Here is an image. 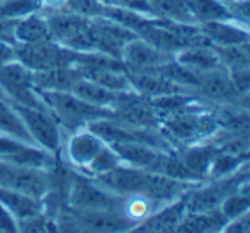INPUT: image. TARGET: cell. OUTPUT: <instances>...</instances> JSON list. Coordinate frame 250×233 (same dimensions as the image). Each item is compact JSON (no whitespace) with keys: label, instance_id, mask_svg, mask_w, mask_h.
Segmentation results:
<instances>
[{"label":"cell","instance_id":"obj_1","mask_svg":"<svg viewBox=\"0 0 250 233\" xmlns=\"http://www.w3.org/2000/svg\"><path fill=\"white\" fill-rule=\"evenodd\" d=\"M158 129L168 141L189 147L214 136L220 129V125L214 112H208L199 104L191 109L162 116Z\"/></svg>","mask_w":250,"mask_h":233},{"label":"cell","instance_id":"obj_2","mask_svg":"<svg viewBox=\"0 0 250 233\" xmlns=\"http://www.w3.org/2000/svg\"><path fill=\"white\" fill-rule=\"evenodd\" d=\"M38 94L60 126L70 128V131L83 128L94 119L112 118V109L85 102L70 90H38Z\"/></svg>","mask_w":250,"mask_h":233},{"label":"cell","instance_id":"obj_3","mask_svg":"<svg viewBox=\"0 0 250 233\" xmlns=\"http://www.w3.org/2000/svg\"><path fill=\"white\" fill-rule=\"evenodd\" d=\"M80 58H82L80 51H73L53 40L33 44H16V60H19L33 72L79 65Z\"/></svg>","mask_w":250,"mask_h":233},{"label":"cell","instance_id":"obj_4","mask_svg":"<svg viewBox=\"0 0 250 233\" xmlns=\"http://www.w3.org/2000/svg\"><path fill=\"white\" fill-rule=\"evenodd\" d=\"M70 210H123L125 197L109 192L89 175L73 174L66 184Z\"/></svg>","mask_w":250,"mask_h":233},{"label":"cell","instance_id":"obj_5","mask_svg":"<svg viewBox=\"0 0 250 233\" xmlns=\"http://www.w3.org/2000/svg\"><path fill=\"white\" fill-rule=\"evenodd\" d=\"M14 107L19 112L24 126H26L31 138L38 147L44 148V150L51 151V153L60 151V148L63 145L62 126L56 121L55 116L48 111L46 106L34 107V106L14 104Z\"/></svg>","mask_w":250,"mask_h":233},{"label":"cell","instance_id":"obj_6","mask_svg":"<svg viewBox=\"0 0 250 233\" xmlns=\"http://www.w3.org/2000/svg\"><path fill=\"white\" fill-rule=\"evenodd\" d=\"M0 90L14 104L34 106V107L44 106L38 90L34 89L33 70L22 65L19 60L0 66Z\"/></svg>","mask_w":250,"mask_h":233},{"label":"cell","instance_id":"obj_7","mask_svg":"<svg viewBox=\"0 0 250 233\" xmlns=\"http://www.w3.org/2000/svg\"><path fill=\"white\" fill-rule=\"evenodd\" d=\"M51 170L17 167V165L0 162V186L2 187L19 191L44 201L46 194L51 191Z\"/></svg>","mask_w":250,"mask_h":233},{"label":"cell","instance_id":"obj_8","mask_svg":"<svg viewBox=\"0 0 250 233\" xmlns=\"http://www.w3.org/2000/svg\"><path fill=\"white\" fill-rule=\"evenodd\" d=\"M56 153L44 150L34 143H26L10 136H0V162L17 167L51 170L56 167Z\"/></svg>","mask_w":250,"mask_h":233},{"label":"cell","instance_id":"obj_9","mask_svg":"<svg viewBox=\"0 0 250 233\" xmlns=\"http://www.w3.org/2000/svg\"><path fill=\"white\" fill-rule=\"evenodd\" d=\"M240 184L235 175H228V177L213 179V182L206 186H192L191 189L186 192V206L188 211H211L218 210L223 204V201L233 192Z\"/></svg>","mask_w":250,"mask_h":233},{"label":"cell","instance_id":"obj_10","mask_svg":"<svg viewBox=\"0 0 250 233\" xmlns=\"http://www.w3.org/2000/svg\"><path fill=\"white\" fill-rule=\"evenodd\" d=\"M70 225L77 230L89 232H123L135 228L123 210H70Z\"/></svg>","mask_w":250,"mask_h":233},{"label":"cell","instance_id":"obj_11","mask_svg":"<svg viewBox=\"0 0 250 233\" xmlns=\"http://www.w3.org/2000/svg\"><path fill=\"white\" fill-rule=\"evenodd\" d=\"M104 145L105 143L96 133H92L87 126H83V128H79L70 133L68 140L62 147L66 162L72 165L73 170L82 172Z\"/></svg>","mask_w":250,"mask_h":233},{"label":"cell","instance_id":"obj_12","mask_svg":"<svg viewBox=\"0 0 250 233\" xmlns=\"http://www.w3.org/2000/svg\"><path fill=\"white\" fill-rule=\"evenodd\" d=\"M172 58H174V55L160 51L142 38H135V40L128 41L121 51V62L125 63L126 72L155 70Z\"/></svg>","mask_w":250,"mask_h":233},{"label":"cell","instance_id":"obj_13","mask_svg":"<svg viewBox=\"0 0 250 233\" xmlns=\"http://www.w3.org/2000/svg\"><path fill=\"white\" fill-rule=\"evenodd\" d=\"M111 147L118 153L121 164L143 169L148 172H157V174L160 172L165 153L170 151L160 150V148H155L151 145L142 143V141H125V143H114Z\"/></svg>","mask_w":250,"mask_h":233},{"label":"cell","instance_id":"obj_14","mask_svg":"<svg viewBox=\"0 0 250 233\" xmlns=\"http://www.w3.org/2000/svg\"><path fill=\"white\" fill-rule=\"evenodd\" d=\"M196 94H199L204 101L220 102V104H235L240 99L231 82L230 72L225 66L201 73Z\"/></svg>","mask_w":250,"mask_h":233},{"label":"cell","instance_id":"obj_15","mask_svg":"<svg viewBox=\"0 0 250 233\" xmlns=\"http://www.w3.org/2000/svg\"><path fill=\"white\" fill-rule=\"evenodd\" d=\"M188 213L186 206V192L175 201L158 206L148 218L135 227L136 232H177L182 218Z\"/></svg>","mask_w":250,"mask_h":233},{"label":"cell","instance_id":"obj_16","mask_svg":"<svg viewBox=\"0 0 250 233\" xmlns=\"http://www.w3.org/2000/svg\"><path fill=\"white\" fill-rule=\"evenodd\" d=\"M129 82L136 94L143 95L146 99H155L160 95H168L175 92H189L182 89L181 85L168 80L162 75L158 70H145V72H128ZM192 94V92H191Z\"/></svg>","mask_w":250,"mask_h":233},{"label":"cell","instance_id":"obj_17","mask_svg":"<svg viewBox=\"0 0 250 233\" xmlns=\"http://www.w3.org/2000/svg\"><path fill=\"white\" fill-rule=\"evenodd\" d=\"M199 29L208 43L214 46H233V44H244L250 41V31L235 22L233 19L203 22L199 24Z\"/></svg>","mask_w":250,"mask_h":233},{"label":"cell","instance_id":"obj_18","mask_svg":"<svg viewBox=\"0 0 250 233\" xmlns=\"http://www.w3.org/2000/svg\"><path fill=\"white\" fill-rule=\"evenodd\" d=\"M82 77L77 65L56 66L43 72H33V84L38 90H70Z\"/></svg>","mask_w":250,"mask_h":233},{"label":"cell","instance_id":"obj_19","mask_svg":"<svg viewBox=\"0 0 250 233\" xmlns=\"http://www.w3.org/2000/svg\"><path fill=\"white\" fill-rule=\"evenodd\" d=\"M181 65L188 66V68L194 70V72H209L218 66H223L218 58L216 51H214L213 44L203 43V44H191V46L181 48L174 55Z\"/></svg>","mask_w":250,"mask_h":233},{"label":"cell","instance_id":"obj_20","mask_svg":"<svg viewBox=\"0 0 250 233\" xmlns=\"http://www.w3.org/2000/svg\"><path fill=\"white\" fill-rule=\"evenodd\" d=\"M51 40V31L46 16L34 12L14 22V41L16 44H33Z\"/></svg>","mask_w":250,"mask_h":233},{"label":"cell","instance_id":"obj_21","mask_svg":"<svg viewBox=\"0 0 250 233\" xmlns=\"http://www.w3.org/2000/svg\"><path fill=\"white\" fill-rule=\"evenodd\" d=\"M0 203L5 208L12 211V214L19 221L27 220L31 216L43 213L44 211V201L33 197L29 194L19 192V191L7 189V187L0 186Z\"/></svg>","mask_w":250,"mask_h":233},{"label":"cell","instance_id":"obj_22","mask_svg":"<svg viewBox=\"0 0 250 233\" xmlns=\"http://www.w3.org/2000/svg\"><path fill=\"white\" fill-rule=\"evenodd\" d=\"M70 92H73L77 97L83 99L85 102H90V104H94V106L114 109L116 106L121 102L123 95L126 92H129V90H126V92H114V90H109V89H105V87L99 85V84L82 77L80 80H77L75 85L70 89Z\"/></svg>","mask_w":250,"mask_h":233},{"label":"cell","instance_id":"obj_23","mask_svg":"<svg viewBox=\"0 0 250 233\" xmlns=\"http://www.w3.org/2000/svg\"><path fill=\"white\" fill-rule=\"evenodd\" d=\"M228 225V220L225 218V214L221 213V210H211V211H188L186 216L182 218L181 225H179L177 232H220L225 230V227Z\"/></svg>","mask_w":250,"mask_h":233},{"label":"cell","instance_id":"obj_24","mask_svg":"<svg viewBox=\"0 0 250 233\" xmlns=\"http://www.w3.org/2000/svg\"><path fill=\"white\" fill-rule=\"evenodd\" d=\"M0 136H10V138L26 141V143H34L19 112L16 111L12 102L5 97H0Z\"/></svg>","mask_w":250,"mask_h":233},{"label":"cell","instance_id":"obj_25","mask_svg":"<svg viewBox=\"0 0 250 233\" xmlns=\"http://www.w3.org/2000/svg\"><path fill=\"white\" fill-rule=\"evenodd\" d=\"M155 17L168 19L174 22L198 24L191 12L189 0H148Z\"/></svg>","mask_w":250,"mask_h":233},{"label":"cell","instance_id":"obj_26","mask_svg":"<svg viewBox=\"0 0 250 233\" xmlns=\"http://www.w3.org/2000/svg\"><path fill=\"white\" fill-rule=\"evenodd\" d=\"M189 7L198 24L231 19L230 9L221 0H189Z\"/></svg>","mask_w":250,"mask_h":233},{"label":"cell","instance_id":"obj_27","mask_svg":"<svg viewBox=\"0 0 250 233\" xmlns=\"http://www.w3.org/2000/svg\"><path fill=\"white\" fill-rule=\"evenodd\" d=\"M119 164H121V160H119L114 148H112L111 145H104V147L97 151L96 157L90 160V164L87 165L80 174L89 175V177H97V175L112 170V169L118 167Z\"/></svg>","mask_w":250,"mask_h":233},{"label":"cell","instance_id":"obj_28","mask_svg":"<svg viewBox=\"0 0 250 233\" xmlns=\"http://www.w3.org/2000/svg\"><path fill=\"white\" fill-rule=\"evenodd\" d=\"M34 12H41L40 0H0V19L19 21Z\"/></svg>","mask_w":250,"mask_h":233},{"label":"cell","instance_id":"obj_29","mask_svg":"<svg viewBox=\"0 0 250 233\" xmlns=\"http://www.w3.org/2000/svg\"><path fill=\"white\" fill-rule=\"evenodd\" d=\"M218 58H220L221 65L227 70L242 68V66H250V58L245 51L244 44H233V46H214Z\"/></svg>","mask_w":250,"mask_h":233},{"label":"cell","instance_id":"obj_30","mask_svg":"<svg viewBox=\"0 0 250 233\" xmlns=\"http://www.w3.org/2000/svg\"><path fill=\"white\" fill-rule=\"evenodd\" d=\"M104 7L105 5L99 0H68L65 9L87 19H97V17H102Z\"/></svg>","mask_w":250,"mask_h":233},{"label":"cell","instance_id":"obj_31","mask_svg":"<svg viewBox=\"0 0 250 233\" xmlns=\"http://www.w3.org/2000/svg\"><path fill=\"white\" fill-rule=\"evenodd\" d=\"M231 77V82H233L235 90L238 95H245L250 92V66H242V68L228 70Z\"/></svg>","mask_w":250,"mask_h":233},{"label":"cell","instance_id":"obj_32","mask_svg":"<svg viewBox=\"0 0 250 233\" xmlns=\"http://www.w3.org/2000/svg\"><path fill=\"white\" fill-rule=\"evenodd\" d=\"M0 232L3 233H16L19 232V220L12 214L9 208L0 203Z\"/></svg>","mask_w":250,"mask_h":233},{"label":"cell","instance_id":"obj_33","mask_svg":"<svg viewBox=\"0 0 250 233\" xmlns=\"http://www.w3.org/2000/svg\"><path fill=\"white\" fill-rule=\"evenodd\" d=\"M114 5L123 7V9L135 10V12L145 14V16L155 17L153 9H151L148 0H114Z\"/></svg>","mask_w":250,"mask_h":233},{"label":"cell","instance_id":"obj_34","mask_svg":"<svg viewBox=\"0 0 250 233\" xmlns=\"http://www.w3.org/2000/svg\"><path fill=\"white\" fill-rule=\"evenodd\" d=\"M16 60V44L0 38V66Z\"/></svg>","mask_w":250,"mask_h":233},{"label":"cell","instance_id":"obj_35","mask_svg":"<svg viewBox=\"0 0 250 233\" xmlns=\"http://www.w3.org/2000/svg\"><path fill=\"white\" fill-rule=\"evenodd\" d=\"M68 3V0H40V5L43 12H56L63 10Z\"/></svg>","mask_w":250,"mask_h":233},{"label":"cell","instance_id":"obj_36","mask_svg":"<svg viewBox=\"0 0 250 233\" xmlns=\"http://www.w3.org/2000/svg\"><path fill=\"white\" fill-rule=\"evenodd\" d=\"M237 192L247 201L249 206H250V181H242L237 187Z\"/></svg>","mask_w":250,"mask_h":233},{"label":"cell","instance_id":"obj_37","mask_svg":"<svg viewBox=\"0 0 250 233\" xmlns=\"http://www.w3.org/2000/svg\"><path fill=\"white\" fill-rule=\"evenodd\" d=\"M244 48H245V51H247V55H249V58H250V41L244 43Z\"/></svg>","mask_w":250,"mask_h":233},{"label":"cell","instance_id":"obj_38","mask_svg":"<svg viewBox=\"0 0 250 233\" xmlns=\"http://www.w3.org/2000/svg\"><path fill=\"white\" fill-rule=\"evenodd\" d=\"M221 2H223V3H227V5H228V3H231V2H237V0H221Z\"/></svg>","mask_w":250,"mask_h":233},{"label":"cell","instance_id":"obj_39","mask_svg":"<svg viewBox=\"0 0 250 233\" xmlns=\"http://www.w3.org/2000/svg\"><path fill=\"white\" fill-rule=\"evenodd\" d=\"M0 97H5V95H3V92H2V90H0ZM7 99V97H5Z\"/></svg>","mask_w":250,"mask_h":233}]
</instances>
